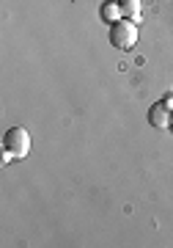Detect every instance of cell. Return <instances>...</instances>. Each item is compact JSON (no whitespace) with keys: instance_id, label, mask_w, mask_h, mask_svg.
<instances>
[{"instance_id":"cell-1","label":"cell","mask_w":173,"mask_h":248,"mask_svg":"<svg viewBox=\"0 0 173 248\" xmlns=\"http://www.w3.org/2000/svg\"><path fill=\"white\" fill-rule=\"evenodd\" d=\"M138 36H140V31L132 19H118V22L110 25V45L115 50H132L138 45Z\"/></svg>"},{"instance_id":"cell-2","label":"cell","mask_w":173,"mask_h":248,"mask_svg":"<svg viewBox=\"0 0 173 248\" xmlns=\"http://www.w3.org/2000/svg\"><path fill=\"white\" fill-rule=\"evenodd\" d=\"M3 149H9L17 160L28 157V152H30V133L25 127H11L9 133L3 135Z\"/></svg>"},{"instance_id":"cell-3","label":"cell","mask_w":173,"mask_h":248,"mask_svg":"<svg viewBox=\"0 0 173 248\" xmlns=\"http://www.w3.org/2000/svg\"><path fill=\"white\" fill-rule=\"evenodd\" d=\"M148 124L154 127V130H168V127H173V110L162 102H154V105L148 108Z\"/></svg>"},{"instance_id":"cell-4","label":"cell","mask_w":173,"mask_h":248,"mask_svg":"<svg viewBox=\"0 0 173 248\" xmlns=\"http://www.w3.org/2000/svg\"><path fill=\"white\" fill-rule=\"evenodd\" d=\"M99 14H102V19L104 22H118V19H124V14H121V0H104V6L99 9Z\"/></svg>"},{"instance_id":"cell-5","label":"cell","mask_w":173,"mask_h":248,"mask_svg":"<svg viewBox=\"0 0 173 248\" xmlns=\"http://www.w3.org/2000/svg\"><path fill=\"white\" fill-rule=\"evenodd\" d=\"M140 11H143L140 0H121V14H124V19L138 22V19H140Z\"/></svg>"}]
</instances>
